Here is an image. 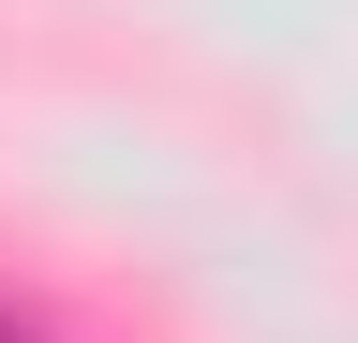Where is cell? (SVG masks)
I'll list each match as a JSON object with an SVG mask.
<instances>
[{"mask_svg": "<svg viewBox=\"0 0 358 343\" xmlns=\"http://www.w3.org/2000/svg\"><path fill=\"white\" fill-rule=\"evenodd\" d=\"M0 343H30V328H15V314H0Z\"/></svg>", "mask_w": 358, "mask_h": 343, "instance_id": "cell-1", "label": "cell"}]
</instances>
